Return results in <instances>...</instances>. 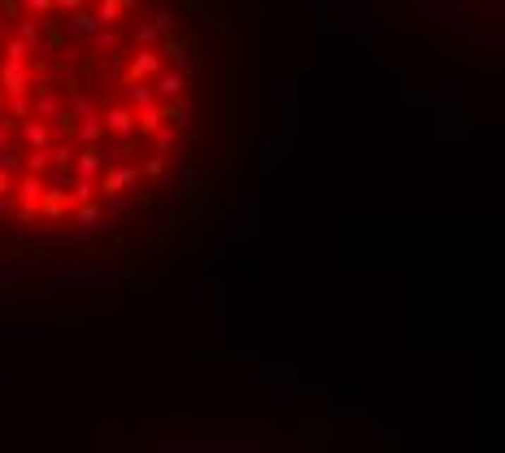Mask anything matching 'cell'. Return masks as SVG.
<instances>
[{
	"instance_id": "cell-2",
	"label": "cell",
	"mask_w": 505,
	"mask_h": 453,
	"mask_svg": "<svg viewBox=\"0 0 505 453\" xmlns=\"http://www.w3.org/2000/svg\"><path fill=\"white\" fill-rule=\"evenodd\" d=\"M153 70H157V57H153V53L135 57V66H131V74H135V79H140V74H153Z\"/></svg>"
},
{
	"instance_id": "cell-1",
	"label": "cell",
	"mask_w": 505,
	"mask_h": 453,
	"mask_svg": "<svg viewBox=\"0 0 505 453\" xmlns=\"http://www.w3.org/2000/svg\"><path fill=\"white\" fill-rule=\"evenodd\" d=\"M157 92H162V96H179V92H183V79H179V74H166V79L157 83Z\"/></svg>"
}]
</instances>
